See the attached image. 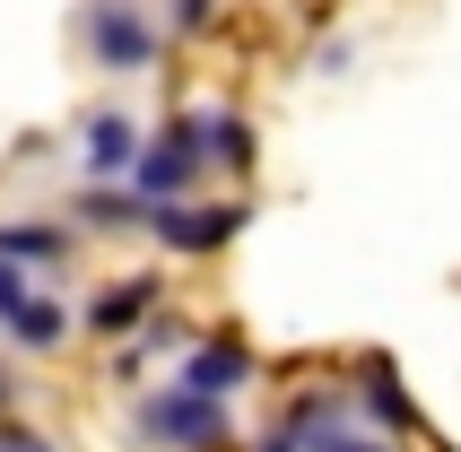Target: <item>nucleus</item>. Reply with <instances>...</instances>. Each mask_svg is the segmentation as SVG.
<instances>
[{
	"instance_id": "f257e3e1",
	"label": "nucleus",
	"mask_w": 461,
	"mask_h": 452,
	"mask_svg": "<svg viewBox=\"0 0 461 452\" xmlns=\"http://www.w3.org/2000/svg\"><path fill=\"white\" fill-rule=\"evenodd\" d=\"M201 166H209V131H201V122H166V131L149 140V149H140V166H131V183H140L149 201H183Z\"/></svg>"
},
{
	"instance_id": "20e7f679",
	"label": "nucleus",
	"mask_w": 461,
	"mask_h": 452,
	"mask_svg": "<svg viewBox=\"0 0 461 452\" xmlns=\"http://www.w3.org/2000/svg\"><path fill=\"white\" fill-rule=\"evenodd\" d=\"M157 244H166V252H218V244H227V235H235V226H244V209H235V201H218V209H183V201H157Z\"/></svg>"
},
{
	"instance_id": "f8f14e48",
	"label": "nucleus",
	"mask_w": 461,
	"mask_h": 452,
	"mask_svg": "<svg viewBox=\"0 0 461 452\" xmlns=\"http://www.w3.org/2000/svg\"><path fill=\"white\" fill-rule=\"evenodd\" d=\"M0 252H9V261H52L61 235H52V226H0Z\"/></svg>"
},
{
	"instance_id": "dca6fc26",
	"label": "nucleus",
	"mask_w": 461,
	"mask_h": 452,
	"mask_svg": "<svg viewBox=\"0 0 461 452\" xmlns=\"http://www.w3.org/2000/svg\"><path fill=\"white\" fill-rule=\"evenodd\" d=\"M175 26H209V0H175Z\"/></svg>"
},
{
	"instance_id": "f3484780",
	"label": "nucleus",
	"mask_w": 461,
	"mask_h": 452,
	"mask_svg": "<svg viewBox=\"0 0 461 452\" xmlns=\"http://www.w3.org/2000/svg\"><path fill=\"white\" fill-rule=\"evenodd\" d=\"M253 452H305V444H296V427H287V435H261Z\"/></svg>"
},
{
	"instance_id": "7ed1b4c3",
	"label": "nucleus",
	"mask_w": 461,
	"mask_h": 452,
	"mask_svg": "<svg viewBox=\"0 0 461 452\" xmlns=\"http://www.w3.org/2000/svg\"><path fill=\"white\" fill-rule=\"evenodd\" d=\"M87 44H96L104 70H149L157 61V26L131 9V0H96V18H87Z\"/></svg>"
},
{
	"instance_id": "4468645a",
	"label": "nucleus",
	"mask_w": 461,
	"mask_h": 452,
	"mask_svg": "<svg viewBox=\"0 0 461 452\" xmlns=\"http://www.w3.org/2000/svg\"><path fill=\"white\" fill-rule=\"evenodd\" d=\"M26 296H35V287H26V278L9 270V252H0V313H9V304H26Z\"/></svg>"
},
{
	"instance_id": "39448f33",
	"label": "nucleus",
	"mask_w": 461,
	"mask_h": 452,
	"mask_svg": "<svg viewBox=\"0 0 461 452\" xmlns=\"http://www.w3.org/2000/svg\"><path fill=\"white\" fill-rule=\"evenodd\" d=\"M287 427H296V444H305V452H392V444H375V435L348 427V409H339V401H296Z\"/></svg>"
},
{
	"instance_id": "423d86ee",
	"label": "nucleus",
	"mask_w": 461,
	"mask_h": 452,
	"mask_svg": "<svg viewBox=\"0 0 461 452\" xmlns=\"http://www.w3.org/2000/svg\"><path fill=\"white\" fill-rule=\"evenodd\" d=\"M183 383H192V392H209V401H227L235 383H253V348H244V339H201V348H192V366H183Z\"/></svg>"
},
{
	"instance_id": "0eeeda50",
	"label": "nucleus",
	"mask_w": 461,
	"mask_h": 452,
	"mask_svg": "<svg viewBox=\"0 0 461 452\" xmlns=\"http://www.w3.org/2000/svg\"><path fill=\"white\" fill-rule=\"evenodd\" d=\"M131 166H140V131L122 122V113H96V122H87V175H131Z\"/></svg>"
},
{
	"instance_id": "ddd939ff",
	"label": "nucleus",
	"mask_w": 461,
	"mask_h": 452,
	"mask_svg": "<svg viewBox=\"0 0 461 452\" xmlns=\"http://www.w3.org/2000/svg\"><path fill=\"white\" fill-rule=\"evenodd\" d=\"M87 226H131V201H113V192H87Z\"/></svg>"
},
{
	"instance_id": "a211bd4d",
	"label": "nucleus",
	"mask_w": 461,
	"mask_h": 452,
	"mask_svg": "<svg viewBox=\"0 0 461 452\" xmlns=\"http://www.w3.org/2000/svg\"><path fill=\"white\" fill-rule=\"evenodd\" d=\"M0 409H9V375H0Z\"/></svg>"
},
{
	"instance_id": "1a4fd4ad",
	"label": "nucleus",
	"mask_w": 461,
	"mask_h": 452,
	"mask_svg": "<svg viewBox=\"0 0 461 452\" xmlns=\"http://www.w3.org/2000/svg\"><path fill=\"white\" fill-rule=\"evenodd\" d=\"M149 304H157V278H113V296H96V313H87V322H96V330H131Z\"/></svg>"
},
{
	"instance_id": "2eb2a0df",
	"label": "nucleus",
	"mask_w": 461,
	"mask_h": 452,
	"mask_svg": "<svg viewBox=\"0 0 461 452\" xmlns=\"http://www.w3.org/2000/svg\"><path fill=\"white\" fill-rule=\"evenodd\" d=\"M0 452H52V444H44L35 427H0Z\"/></svg>"
},
{
	"instance_id": "f03ea898",
	"label": "nucleus",
	"mask_w": 461,
	"mask_h": 452,
	"mask_svg": "<svg viewBox=\"0 0 461 452\" xmlns=\"http://www.w3.org/2000/svg\"><path fill=\"white\" fill-rule=\"evenodd\" d=\"M140 427H149L157 444H175V452H218L227 444V409L209 401V392H192V383H175V392H157V401L140 409Z\"/></svg>"
},
{
	"instance_id": "9b49d317",
	"label": "nucleus",
	"mask_w": 461,
	"mask_h": 452,
	"mask_svg": "<svg viewBox=\"0 0 461 452\" xmlns=\"http://www.w3.org/2000/svg\"><path fill=\"white\" fill-rule=\"evenodd\" d=\"M201 131H209V157H218V166H253V122L218 113V122H201Z\"/></svg>"
},
{
	"instance_id": "6e6552de",
	"label": "nucleus",
	"mask_w": 461,
	"mask_h": 452,
	"mask_svg": "<svg viewBox=\"0 0 461 452\" xmlns=\"http://www.w3.org/2000/svg\"><path fill=\"white\" fill-rule=\"evenodd\" d=\"M366 409H375V418H384V435H410V427H418V409H410V392H401V375H392L384 357H375V366H366Z\"/></svg>"
},
{
	"instance_id": "9d476101",
	"label": "nucleus",
	"mask_w": 461,
	"mask_h": 452,
	"mask_svg": "<svg viewBox=\"0 0 461 452\" xmlns=\"http://www.w3.org/2000/svg\"><path fill=\"white\" fill-rule=\"evenodd\" d=\"M0 322H9V339H26V348H52V339H61V304L52 296H26V304H9V313H0Z\"/></svg>"
}]
</instances>
